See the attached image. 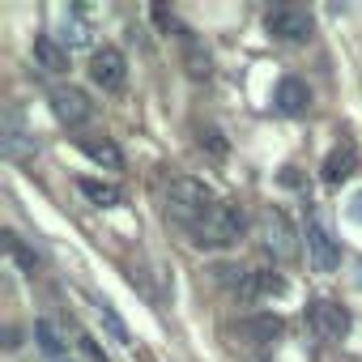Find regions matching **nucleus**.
<instances>
[{
	"instance_id": "nucleus-23",
	"label": "nucleus",
	"mask_w": 362,
	"mask_h": 362,
	"mask_svg": "<svg viewBox=\"0 0 362 362\" xmlns=\"http://www.w3.org/2000/svg\"><path fill=\"white\" fill-rule=\"evenodd\" d=\"M81 349H86V354H90L94 362H107V354H103V345H98L94 337H81Z\"/></svg>"
},
{
	"instance_id": "nucleus-21",
	"label": "nucleus",
	"mask_w": 362,
	"mask_h": 362,
	"mask_svg": "<svg viewBox=\"0 0 362 362\" xmlns=\"http://www.w3.org/2000/svg\"><path fill=\"white\" fill-rule=\"evenodd\" d=\"M64 43H69V47H81V43H90V26H86L77 13H73V22H69V35H64Z\"/></svg>"
},
{
	"instance_id": "nucleus-5",
	"label": "nucleus",
	"mask_w": 362,
	"mask_h": 362,
	"mask_svg": "<svg viewBox=\"0 0 362 362\" xmlns=\"http://www.w3.org/2000/svg\"><path fill=\"white\" fill-rule=\"evenodd\" d=\"M47 103H52V115H56L64 128H81V124L94 115L90 94H86V90H77V86H56V90L47 94Z\"/></svg>"
},
{
	"instance_id": "nucleus-7",
	"label": "nucleus",
	"mask_w": 362,
	"mask_h": 362,
	"mask_svg": "<svg viewBox=\"0 0 362 362\" xmlns=\"http://www.w3.org/2000/svg\"><path fill=\"white\" fill-rule=\"evenodd\" d=\"M90 77H94V86H103V90H124V81H128V60H124V52H119V47H98L94 60H90Z\"/></svg>"
},
{
	"instance_id": "nucleus-4",
	"label": "nucleus",
	"mask_w": 362,
	"mask_h": 362,
	"mask_svg": "<svg viewBox=\"0 0 362 362\" xmlns=\"http://www.w3.org/2000/svg\"><path fill=\"white\" fill-rule=\"evenodd\" d=\"M264 30H269L273 39H281V43H307V39L315 35V22H311V13L298 9V5H277V9L264 13Z\"/></svg>"
},
{
	"instance_id": "nucleus-20",
	"label": "nucleus",
	"mask_w": 362,
	"mask_h": 362,
	"mask_svg": "<svg viewBox=\"0 0 362 362\" xmlns=\"http://www.w3.org/2000/svg\"><path fill=\"white\" fill-rule=\"evenodd\" d=\"M98 315H103V324L115 332V341H124V345H132V337H128V328H124V320L115 315V307L111 303H98Z\"/></svg>"
},
{
	"instance_id": "nucleus-11",
	"label": "nucleus",
	"mask_w": 362,
	"mask_h": 362,
	"mask_svg": "<svg viewBox=\"0 0 362 362\" xmlns=\"http://www.w3.org/2000/svg\"><path fill=\"white\" fill-rule=\"evenodd\" d=\"M358 170V145L341 141L328 158H324V184H345V179Z\"/></svg>"
},
{
	"instance_id": "nucleus-17",
	"label": "nucleus",
	"mask_w": 362,
	"mask_h": 362,
	"mask_svg": "<svg viewBox=\"0 0 362 362\" xmlns=\"http://www.w3.org/2000/svg\"><path fill=\"white\" fill-rule=\"evenodd\" d=\"M179 39H184V60H188V73H192L197 81H205V77L214 73V60H209V52H205V47H201V43H197L188 30L179 35Z\"/></svg>"
},
{
	"instance_id": "nucleus-3",
	"label": "nucleus",
	"mask_w": 362,
	"mask_h": 362,
	"mask_svg": "<svg viewBox=\"0 0 362 362\" xmlns=\"http://www.w3.org/2000/svg\"><path fill=\"white\" fill-rule=\"evenodd\" d=\"M264 252H269L273 260H281V264L298 260V252H303V235H298V226H294L290 214L277 209V205L264 209Z\"/></svg>"
},
{
	"instance_id": "nucleus-2",
	"label": "nucleus",
	"mask_w": 362,
	"mask_h": 362,
	"mask_svg": "<svg viewBox=\"0 0 362 362\" xmlns=\"http://www.w3.org/2000/svg\"><path fill=\"white\" fill-rule=\"evenodd\" d=\"M214 205H218V201H214V192L201 184V179H188V175L170 179V188H166V214H170L175 222H184L188 230H192Z\"/></svg>"
},
{
	"instance_id": "nucleus-18",
	"label": "nucleus",
	"mask_w": 362,
	"mask_h": 362,
	"mask_svg": "<svg viewBox=\"0 0 362 362\" xmlns=\"http://www.w3.org/2000/svg\"><path fill=\"white\" fill-rule=\"evenodd\" d=\"M35 341H39V349H43L47 358H60V354H64V337H60V328H56L52 320H39V324H35Z\"/></svg>"
},
{
	"instance_id": "nucleus-9",
	"label": "nucleus",
	"mask_w": 362,
	"mask_h": 362,
	"mask_svg": "<svg viewBox=\"0 0 362 362\" xmlns=\"http://www.w3.org/2000/svg\"><path fill=\"white\" fill-rule=\"evenodd\" d=\"M0 149H5V158H26L35 149V136L26 132V119L18 107H5V115H0Z\"/></svg>"
},
{
	"instance_id": "nucleus-12",
	"label": "nucleus",
	"mask_w": 362,
	"mask_h": 362,
	"mask_svg": "<svg viewBox=\"0 0 362 362\" xmlns=\"http://www.w3.org/2000/svg\"><path fill=\"white\" fill-rule=\"evenodd\" d=\"M77 145H81V153H86L90 162H98V166H107V170H119V166H124V153H119V145H115L111 136H77Z\"/></svg>"
},
{
	"instance_id": "nucleus-15",
	"label": "nucleus",
	"mask_w": 362,
	"mask_h": 362,
	"mask_svg": "<svg viewBox=\"0 0 362 362\" xmlns=\"http://www.w3.org/2000/svg\"><path fill=\"white\" fill-rule=\"evenodd\" d=\"M235 290H239L243 298H264V294H281V290H286V281H281L277 273H243Z\"/></svg>"
},
{
	"instance_id": "nucleus-1",
	"label": "nucleus",
	"mask_w": 362,
	"mask_h": 362,
	"mask_svg": "<svg viewBox=\"0 0 362 362\" xmlns=\"http://www.w3.org/2000/svg\"><path fill=\"white\" fill-rule=\"evenodd\" d=\"M243 230H247L243 205H239V201H218V205L192 226V239H197L201 247H230V243L243 239Z\"/></svg>"
},
{
	"instance_id": "nucleus-19",
	"label": "nucleus",
	"mask_w": 362,
	"mask_h": 362,
	"mask_svg": "<svg viewBox=\"0 0 362 362\" xmlns=\"http://www.w3.org/2000/svg\"><path fill=\"white\" fill-rule=\"evenodd\" d=\"M5 247H9V256H13V260H18V264L26 269V273H35V264H39V260H35V256H30V252L22 247V239H18L13 230H5Z\"/></svg>"
},
{
	"instance_id": "nucleus-10",
	"label": "nucleus",
	"mask_w": 362,
	"mask_h": 362,
	"mask_svg": "<svg viewBox=\"0 0 362 362\" xmlns=\"http://www.w3.org/2000/svg\"><path fill=\"white\" fill-rule=\"evenodd\" d=\"M273 107H277L281 115H307V107H311V90H307V81H298V77H281V81H277V94H273Z\"/></svg>"
},
{
	"instance_id": "nucleus-16",
	"label": "nucleus",
	"mask_w": 362,
	"mask_h": 362,
	"mask_svg": "<svg viewBox=\"0 0 362 362\" xmlns=\"http://www.w3.org/2000/svg\"><path fill=\"white\" fill-rule=\"evenodd\" d=\"M239 332H243L252 345H269V341L281 332V320H277V315H252V320L239 324Z\"/></svg>"
},
{
	"instance_id": "nucleus-13",
	"label": "nucleus",
	"mask_w": 362,
	"mask_h": 362,
	"mask_svg": "<svg viewBox=\"0 0 362 362\" xmlns=\"http://www.w3.org/2000/svg\"><path fill=\"white\" fill-rule=\"evenodd\" d=\"M77 188H81V197H86L90 205H98V209H115V205L124 201V192H119L115 184H107V179H77Z\"/></svg>"
},
{
	"instance_id": "nucleus-8",
	"label": "nucleus",
	"mask_w": 362,
	"mask_h": 362,
	"mask_svg": "<svg viewBox=\"0 0 362 362\" xmlns=\"http://www.w3.org/2000/svg\"><path fill=\"white\" fill-rule=\"evenodd\" d=\"M307 320H311V328H315L324 341H341V337L349 332V311H345L341 303H332V298H315L311 311H307Z\"/></svg>"
},
{
	"instance_id": "nucleus-6",
	"label": "nucleus",
	"mask_w": 362,
	"mask_h": 362,
	"mask_svg": "<svg viewBox=\"0 0 362 362\" xmlns=\"http://www.w3.org/2000/svg\"><path fill=\"white\" fill-rule=\"evenodd\" d=\"M307 256H311V264H315L320 273H332V269L341 264V243L332 239V230H328L320 218L307 222Z\"/></svg>"
},
{
	"instance_id": "nucleus-14",
	"label": "nucleus",
	"mask_w": 362,
	"mask_h": 362,
	"mask_svg": "<svg viewBox=\"0 0 362 362\" xmlns=\"http://www.w3.org/2000/svg\"><path fill=\"white\" fill-rule=\"evenodd\" d=\"M35 60L47 73H69V52L52 39V35H35Z\"/></svg>"
},
{
	"instance_id": "nucleus-22",
	"label": "nucleus",
	"mask_w": 362,
	"mask_h": 362,
	"mask_svg": "<svg viewBox=\"0 0 362 362\" xmlns=\"http://www.w3.org/2000/svg\"><path fill=\"white\" fill-rule=\"evenodd\" d=\"M201 145H209V153H214V158H222V153H226V141H222V132H218V128L201 132Z\"/></svg>"
}]
</instances>
